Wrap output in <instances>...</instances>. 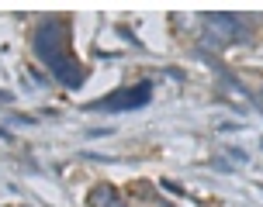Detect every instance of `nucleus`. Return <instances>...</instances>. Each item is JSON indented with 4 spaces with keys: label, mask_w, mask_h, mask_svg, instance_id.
Here are the masks:
<instances>
[{
    "label": "nucleus",
    "mask_w": 263,
    "mask_h": 207,
    "mask_svg": "<svg viewBox=\"0 0 263 207\" xmlns=\"http://www.w3.org/2000/svg\"><path fill=\"white\" fill-rule=\"evenodd\" d=\"M35 55L49 66L59 83L66 90H77L83 83V69H80V59L69 52V28L66 21H45L35 35Z\"/></svg>",
    "instance_id": "nucleus-1"
},
{
    "label": "nucleus",
    "mask_w": 263,
    "mask_h": 207,
    "mask_svg": "<svg viewBox=\"0 0 263 207\" xmlns=\"http://www.w3.org/2000/svg\"><path fill=\"white\" fill-rule=\"evenodd\" d=\"M153 100V83H135V87H121L111 97L90 104L93 111H104V114H121V111H139Z\"/></svg>",
    "instance_id": "nucleus-2"
},
{
    "label": "nucleus",
    "mask_w": 263,
    "mask_h": 207,
    "mask_svg": "<svg viewBox=\"0 0 263 207\" xmlns=\"http://www.w3.org/2000/svg\"><path fill=\"white\" fill-rule=\"evenodd\" d=\"M204 28H208V38L215 45H232V42L246 38V25L239 21L236 14H208Z\"/></svg>",
    "instance_id": "nucleus-3"
},
{
    "label": "nucleus",
    "mask_w": 263,
    "mask_h": 207,
    "mask_svg": "<svg viewBox=\"0 0 263 207\" xmlns=\"http://www.w3.org/2000/svg\"><path fill=\"white\" fill-rule=\"evenodd\" d=\"M90 207H125L115 187H93L90 190Z\"/></svg>",
    "instance_id": "nucleus-4"
},
{
    "label": "nucleus",
    "mask_w": 263,
    "mask_h": 207,
    "mask_svg": "<svg viewBox=\"0 0 263 207\" xmlns=\"http://www.w3.org/2000/svg\"><path fill=\"white\" fill-rule=\"evenodd\" d=\"M256 107H260V111H263V93H260V97H256Z\"/></svg>",
    "instance_id": "nucleus-5"
}]
</instances>
